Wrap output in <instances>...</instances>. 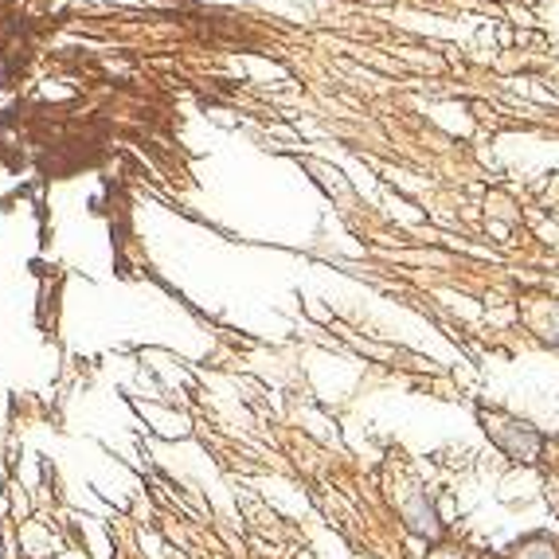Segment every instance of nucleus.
Here are the masks:
<instances>
[{
  "mask_svg": "<svg viewBox=\"0 0 559 559\" xmlns=\"http://www.w3.org/2000/svg\"><path fill=\"white\" fill-rule=\"evenodd\" d=\"M528 325L544 345L559 348V301H544V298L536 301V306L528 309Z\"/></svg>",
  "mask_w": 559,
  "mask_h": 559,
  "instance_id": "3",
  "label": "nucleus"
},
{
  "mask_svg": "<svg viewBox=\"0 0 559 559\" xmlns=\"http://www.w3.org/2000/svg\"><path fill=\"white\" fill-rule=\"evenodd\" d=\"M477 423H481L485 439L493 442V450H501L516 466H540L551 447L548 435H544L536 423L521 419V415H513V411H504V407H485V403H477Z\"/></svg>",
  "mask_w": 559,
  "mask_h": 559,
  "instance_id": "1",
  "label": "nucleus"
},
{
  "mask_svg": "<svg viewBox=\"0 0 559 559\" xmlns=\"http://www.w3.org/2000/svg\"><path fill=\"white\" fill-rule=\"evenodd\" d=\"M427 559H477L474 551L466 548V544H454V540H439V544H430Z\"/></svg>",
  "mask_w": 559,
  "mask_h": 559,
  "instance_id": "4",
  "label": "nucleus"
},
{
  "mask_svg": "<svg viewBox=\"0 0 559 559\" xmlns=\"http://www.w3.org/2000/svg\"><path fill=\"white\" fill-rule=\"evenodd\" d=\"M501 559H559V536L548 528H532L504 544Z\"/></svg>",
  "mask_w": 559,
  "mask_h": 559,
  "instance_id": "2",
  "label": "nucleus"
}]
</instances>
